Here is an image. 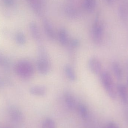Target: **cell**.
I'll list each match as a JSON object with an SVG mask.
<instances>
[{
  "mask_svg": "<svg viewBox=\"0 0 128 128\" xmlns=\"http://www.w3.org/2000/svg\"><path fill=\"white\" fill-rule=\"evenodd\" d=\"M66 12L67 14L72 17H74L76 15V12L75 10L70 7H68L66 8Z\"/></svg>",
  "mask_w": 128,
  "mask_h": 128,
  "instance_id": "cell-23",
  "label": "cell"
},
{
  "mask_svg": "<svg viewBox=\"0 0 128 128\" xmlns=\"http://www.w3.org/2000/svg\"><path fill=\"white\" fill-rule=\"evenodd\" d=\"M117 93L124 104H128V92L126 86L122 84H119L116 87Z\"/></svg>",
  "mask_w": 128,
  "mask_h": 128,
  "instance_id": "cell-8",
  "label": "cell"
},
{
  "mask_svg": "<svg viewBox=\"0 0 128 128\" xmlns=\"http://www.w3.org/2000/svg\"><path fill=\"white\" fill-rule=\"evenodd\" d=\"M103 128H119V127L116 122H110L106 124Z\"/></svg>",
  "mask_w": 128,
  "mask_h": 128,
  "instance_id": "cell-24",
  "label": "cell"
},
{
  "mask_svg": "<svg viewBox=\"0 0 128 128\" xmlns=\"http://www.w3.org/2000/svg\"><path fill=\"white\" fill-rule=\"evenodd\" d=\"M88 67L91 72L96 75L100 74L102 72L101 62L96 57H92L89 60Z\"/></svg>",
  "mask_w": 128,
  "mask_h": 128,
  "instance_id": "cell-5",
  "label": "cell"
},
{
  "mask_svg": "<svg viewBox=\"0 0 128 128\" xmlns=\"http://www.w3.org/2000/svg\"><path fill=\"white\" fill-rule=\"evenodd\" d=\"M59 42L62 46H67L69 42V36L68 32L64 28L60 29L58 33Z\"/></svg>",
  "mask_w": 128,
  "mask_h": 128,
  "instance_id": "cell-14",
  "label": "cell"
},
{
  "mask_svg": "<svg viewBox=\"0 0 128 128\" xmlns=\"http://www.w3.org/2000/svg\"><path fill=\"white\" fill-rule=\"evenodd\" d=\"M109 4H113V2H114L115 0H105Z\"/></svg>",
  "mask_w": 128,
  "mask_h": 128,
  "instance_id": "cell-27",
  "label": "cell"
},
{
  "mask_svg": "<svg viewBox=\"0 0 128 128\" xmlns=\"http://www.w3.org/2000/svg\"><path fill=\"white\" fill-rule=\"evenodd\" d=\"M43 26L45 33L51 40H54L56 38L55 33L51 23L46 19L43 21Z\"/></svg>",
  "mask_w": 128,
  "mask_h": 128,
  "instance_id": "cell-10",
  "label": "cell"
},
{
  "mask_svg": "<svg viewBox=\"0 0 128 128\" xmlns=\"http://www.w3.org/2000/svg\"><path fill=\"white\" fill-rule=\"evenodd\" d=\"M104 25L98 18L96 20L92 28V38L93 42L97 45L102 43L104 38Z\"/></svg>",
  "mask_w": 128,
  "mask_h": 128,
  "instance_id": "cell-4",
  "label": "cell"
},
{
  "mask_svg": "<svg viewBox=\"0 0 128 128\" xmlns=\"http://www.w3.org/2000/svg\"><path fill=\"white\" fill-rule=\"evenodd\" d=\"M10 66V62L0 52V66L4 68H8Z\"/></svg>",
  "mask_w": 128,
  "mask_h": 128,
  "instance_id": "cell-21",
  "label": "cell"
},
{
  "mask_svg": "<svg viewBox=\"0 0 128 128\" xmlns=\"http://www.w3.org/2000/svg\"><path fill=\"white\" fill-rule=\"evenodd\" d=\"M33 10L37 15L40 16L43 12L45 0H28Z\"/></svg>",
  "mask_w": 128,
  "mask_h": 128,
  "instance_id": "cell-7",
  "label": "cell"
},
{
  "mask_svg": "<svg viewBox=\"0 0 128 128\" xmlns=\"http://www.w3.org/2000/svg\"><path fill=\"white\" fill-rule=\"evenodd\" d=\"M119 13L120 17L122 19H128V4H124L120 6Z\"/></svg>",
  "mask_w": 128,
  "mask_h": 128,
  "instance_id": "cell-19",
  "label": "cell"
},
{
  "mask_svg": "<svg viewBox=\"0 0 128 128\" xmlns=\"http://www.w3.org/2000/svg\"><path fill=\"white\" fill-rule=\"evenodd\" d=\"M80 41L76 39H73L70 40L68 45L69 46L71 49H74L76 48L80 45Z\"/></svg>",
  "mask_w": 128,
  "mask_h": 128,
  "instance_id": "cell-22",
  "label": "cell"
},
{
  "mask_svg": "<svg viewBox=\"0 0 128 128\" xmlns=\"http://www.w3.org/2000/svg\"><path fill=\"white\" fill-rule=\"evenodd\" d=\"M37 68L40 74L46 75L49 73L51 64L48 54L44 47L40 46L38 48V58Z\"/></svg>",
  "mask_w": 128,
  "mask_h": 128,
  "instance_id": "cell-1",
  "label": "cell"
},
{
  "mask_svg": "<svg viewBox=\"0 0 128 128\" xmlns=\"http://www.w3.org/2000/svg\"><path fill=\"white\" fill-rule=\"evenodd\" d=\"M64 100L66 104L70 110H74L76 108V99L74 96L69 92H66L64 95Z\"/></svg>",
  "mask_w": 128,
  "mask_h": 128,
  "instance_id": "cell-9",
  "label": "cell"
},
{
  "mask_svg": "<svg viewBox=\"0 0 128 128\" xmlns=\"http://www.w3.org/2000/svg\"><path fill=\"white\" fill-rule=\"evenodd\" d=\"M29 29L34 40L36 41H40L41 39V35L37 25L34 22H31L29 24Z\"/></svg>",
  "mask_w": 128,
  "mask_h": 128,
  "instance_id": "cell-12",
  "label": "cell"
},
{
  "mask_svg": "<svg viewBox=\"0 0 128 128\" xmlns=\"http://www.w3.org/2000/svg\"><path fill=\"white\" fill-rule=\"evenodd\" d=\"M8 114L10 119L16 122H21L22 119L23 115L20 110L16 106L11 105L8 108Z\"/></svg>",
  "mask_w": 128,
  "mask_h": 128,
  "instance_id": "cell-6",
  "label": "cell"
},
{
  "mask_svg": "<svg viewBox=\"0 0 128 128\" xmlns=\"http://www.w3.org/2000/svg\"><path fill=\"white\" fill-rule=\"evenodd\" d=\"M4 2L6 5L10 6L13 4L14 0H4Z\"/></svg>",
  "mask_w": 128,
  "mask_h": 128,
  "instance_id": "cell-25",
  "label": "cell"
},
{
  "mask_svg": "<svg viewBox=\"0 0 128 128\" xmlns=\"http://www.w3.org/2000/svg\"><path fill=\"white\" fill-rule=\"evenodd\" d=\"M96 5V0H84V8L87 12H90L93 11Z\"/></svg>",
  "mask_w": 128,
  "mask_h": 128,
  "instance_id": "cell-16",
  "label": "cell"
},
{
  "mask_svg": "<svg viewBox=\"0 0 128 128\" xmlns=\"http://www.w3.org/2000/svg\"><path fill=\"white\" fill-rule=\"evenodd\" d=\"M29 92L33 95L44 96L46 93V89L44 86H32L29 89Z\"/></svg>",
  "mask_w": 128,
  "mask_h": 128,
  "instance_id": "cell-11",
  "label": "cell"
},
{
  "mask_svg": "<svg viewBox=\"0 0 128 128\" xmlns=\"http://www.w3.org/2000/svg\"></svg>",
  "mask_w": 128,
  "mask_h": 128,
  "instance_id": "cell-29",
  "label": "cell"
},
{
  "mask_svg": "<svg viewBox=\"0 0 128 128\" xmlns=\"http://www.w3.org/2000/svg\"><path fill=\"white\" fill-rule=\"evenodd\" d=\"M16 42L20 46H23L26 42V39L24 34L21 32H18L15 36Z\"/></svg>",
  "mask_w": 128,
  "mask_h": 128,
  "instance_id": "cell-17",
  "label": "cell"
},
{
  "mask_svg": "<svg viewBox=\"0 0 128 128\" xmlns=\"http://www.w3.org/2000/svg\"><path fill=\"white\" fill-rule=\"evenodd\" d=\"M66 74L68 79L74 82L76 80V73L74 68L70 65H66L64 68Z\"/></svg>",
  "mask_w": 128,
  "mask_h": 128,
  "instance_id": "cell-15",
  "label": "cell"
},
{
  "mask_svg": "<svg viewBox=\"0 0 128 128\" xmlns=\"http://www.w3.org/2000/svg\"><path fill=\"white\" fill-rule=\"evenodd\" d=\"M112 69L116 78L121 80L123 78V71L121 65L117 62H114L112 64Z\"/></svg>",
  "mask_w": 128,
  "mask_h": 128,
  "instance_id": "cell-13",
  "label": "cell"
},
{
  "mask_svg": "<svg viewBox=\"0 0 128 128\" xmlns=\"http://www.w3.org/2000/svg\"><path fill=\"white\" fill-rule=\"evenodd\" d=\"M100 74L101 82L107 94L111 99L115 100L117 97V90L111 74L106 71H102Z\"/></svg>",
  "mask_w": 128,
  "mask_h": 128,
  "instance_id": "cell-3",
  "label": "cell"
},
{
  "mask_svg": "<svg viewBox=\"0 0 128 128\" xmlns=\"http://www.w3.org/2000/svg\"><path fill=\"white\" fill-rule=\"evenodd\" d=\"M42 128H56V124L53 120L47 118L43 122Z\"/></svg>",
  "mask_w": 128,
  "mask_h": 128,
  "instance_id": "cell-20",
  "label": "cell"
},
{
  "mask_svg": "<svg viewBox=\"0 0 128 128\" xmlns=\"http://www.w3.org/2000/svg\"><path fill=\"white\" fill-rule=\"evenodd\" d=\"M5 83L4 79L0 76V89H2L4 87Z\"/></svg>",
  "mask_w": 128,
  "mask_h": 128,
  "instance_id": "cell-26",
  "label": "cell"
},
{
  "mask_svg": "<svg viewBox=\"0 0 128 128\" xmlns=\"http://www.w3.org/2000/svg\"><path fill=\"white\" fill-rule=\"evenodd\" d=\"M14 70L18 76L24 79L31 78L34 72L33 65L26 60H21L18 62L14 66Z\"/></svg>",
  "mask_w": 128,
  "mask_h": 128,
  "instance_id": "cell-2",
  "label": "cell"
},
{
  "mask_svg": "<svg viewBox=\"0 0 128 128\" xmlns=\"http://www.w3.org/2000/svg\"><path fill=\"white\" fill-rule=\"evenodd\" d=\"M78 110L82 118L83 119L87 118L88 115V110L86 106L82 104H79L78 106Z\"/></svg>",
  "mask_w": 128,
  "mask_h": 128,
  "instance_id": "cell-18",
  "label": "cell"
},
{
  "mask_svg": "<svg viewBox=\"0 0 128 128\" xmlns=\"http://www.w3.org/2000/svg\"></svg>",
  "mask_w": 128,
  "mask_h": 128,
  "instance_id": "cell-28",
  "label": "cell"
}]
</instances>
